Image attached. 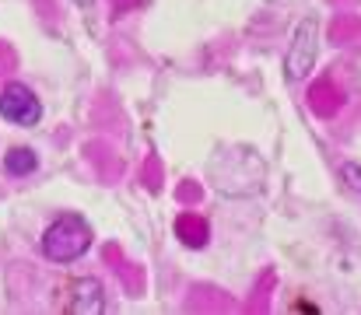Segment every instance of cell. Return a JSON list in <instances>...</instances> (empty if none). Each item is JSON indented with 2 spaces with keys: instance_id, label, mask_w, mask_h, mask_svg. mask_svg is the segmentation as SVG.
Wrapping results in <instances>:
<instances>
[{
  "instance_id": "obj_2",
  "label": "cell",
  "mask_w": 361,
  "mask_h": 315,
  "mask_svg": "<svg viewBox=\"0 0 361 315\" xmlns=\"http://www.w3.org/2000/svg\"><path fill=\"white\" fill-rule=\"evenodd\" d=\"M319 18H302L295 35H291V46H288V56H284V74L288 81H305L319 60Z\"/></svg>"
},
{
  "instance_id": "obj_7",
  "label": "cell",
  "mask_w": 361,
  "mask_h": 315,
  "mask_svg": "<svg viewBox=\"0 0 361 315\" xmlns=\"http://www.w3.org/2000/svg\"><path fill=\"white\" fill-rule=\"evenodd\" d=\"M74 4H78V7H81V11H88V7H92V4H95V0H74Z\"/></svg>"
},
{
  "instance_id": "obj_6",
  "label": "cell",
  "mask_w": 361,
  "mask_h": 315,
  "mask_svg": "<svg viewBox=\"0 0 361 315\" xmlns=\"http://www.w3.org/2000/svg\"><path fill=\"white\" fill-rule=\"evenodd\" d=\"M341 175H344V183H348L355 193H361V165L358 161H344V165H341Z\"/></svg>"
},
{
  "instance_id": "obj_5",
  "label": "cell",
  "mask_w": 361,
  "mask_h": 315,
  "mask_svg": "<svg viewBox=\"0 0 361 315\" xmlns=\"http://www.w3.org/2000/svg\"><path fill=\"white\" fill-rule=\"evenodd\" d=\"M35 168H39V154H35L32 147H11V151H7V158H4V172H7V175H14V179L32 175Z\"/></svg>"
},
{
  "instance_id": "obj_1",
  "label": "cell",
  "mask_w": 361,
  "mask_h": 315,
  "mask_svg": "<svg viewBox=\"0 0 361 315\" xmlns=\"http://www.w3.org/2000/svg\"><path fill=\"white\" fill-rule=\"evenodd\" d=\"M92 224L81 214H63L42 231V256L53 263H74L92 249Z\"/></svg>"
},
{
  "instance_id": "obj_3",
  "label": "cell",
  "mask_w": 361,
  "mask_h": 315,
  "mask_svg": "<svg viewBox=\"0 0 361 315\" xmlns=\"http://www.w3.org/2000/svg\"><path fill=\"white\" fill-rule=\"evenodd\" d=\"M0 116H4L7 123H14V126H35V123L42 119V102H39V95H35L28 85L11 81V85L0 92Z\"/></svg>"
},
{
  "instance_id": "obj_4",
  "label": "cell",
  "mask_w": 361,
  "mask_h": 315,
  "mask_svg": "<svg viewBox=\"0 0 361 315\" xmlns=\"http://www.w3.org/2000/svg\"><path fill=\"white\" fill-rule=\"evenodd\" d=\"M67 309L74 315H102L106 312V291H102V280L95 277H81L71 284V298H67Z\"/></svg>"
}]
</instances>
